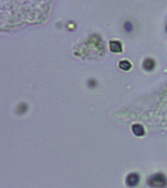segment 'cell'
Segmentation results:
<instances>
[{"mask_svg": "<svg viewBox=\"0 0 167 188\" xmlns=\"http://www.w3.org/2000/svg\"><path fill=\"white\" fill-rule=\"evenodd\" d=\"M148 184L153 188H163L167 185V178L161 173L154 174L148 180Z\"/></svg>", "mask_w": 167, "mask_h": 188, "instance_id": "cell-1", "label": "cell"}, {"mask_svg": "<svg viewBox=\"0 0 167 188\" xmlns=\"http://www.w3.org/2000/svg\"><path fill=\"white\" fill-rule=\"evenodd\" d=\"M140 180V176L138 173H130L127 178H126V183L129 187H135L136 185H138Z\"/></svg>", "mask_w": 167, "mask_h": 188, "instance_id": "cell-2", "label": "cell"}, {"mask_svg": "<svg viewBox=\"0 0 167 188\" xmlns=\"http://www.w3.org/2000/svg\"><path fill=\"white\" fill-rule=\"evenodd\" d=\"M109 49H111L112 52L113 53H119L122 51V46L121 44H120V42L113 40L109 42Z\"/></svg>", "mask_w": 167, "mask_h": 188, "instance_id": "cell-3", "label": "cell"}, {"mask_svg": "<svg viewBox=\"0 0 167 188\" xmlns=\"http://www.w3.org/2000/svg\"><path fill=\"white\" fill-rule=\"evenodd\" d=\"M132 132L136 136H143L145 134V129L141 124H134L132 125Z\"/></svg>", "mask_w": 167, "mask_h": 188, "instance_id": "cell-4", "label": "cell"}, {"mask_svg": "<svg viewBox=\"0 0 167 188\" xmlns=\"http://www.w3.org/2000/svg\"><path fill=\"white\" fill-rule=\"evenodd\" d=\"M143 67L146 71H152V70L154 69V67H155V62L151 58L146 59L145 61H144Z\"/></svg>", "mask_w": 167, "mask_h": 188, "instance_id": "cell-5", "label": "cell"}, {"mask_svg": "<svg viewBox=\"0 0 167 188\" xmlns=\"http://www.w3.org/2000/svg\"><path fill=\"white\" fill-rule=\"evenodd\" d=\"M119 68L123 71H129L131 69V64L127 60H122L119 63Z\"/></svg>", "mask_w": 167, "mask_h": 188, "instance_id": "cell-6", "label": "cell"}, {"mask_svg": "<svg viewBox=\"0 0 167 188\" xmlns=\"http://www.w3.org/2000/svg\"><path fill=\"white\" fill-rule=\"evenodd\" d=\"M123 27H124L125 31H127V32H131V31H132V30H133V25H132L130 22H126V23H124V26H123Z\"/></svg>", "mask_w": 167, "mask_h": 188, "instance_id": "cell-7", "label": "cell"}, {"mask_svg": "<svg viewBox=\"0 0 167 188\" xmlns=\"http://www.w3.org/2000/svg\"><path fill=\"white\" fill-rule=\"evenodd\" d=\"M95 85H96V82L93 81V79H90V81H89V86L90 87H95Z\"/></svg>", "mask_w": 167, "mask_h": 188, "instance_id": "cell-8", "label": "cell"}]
</instances>
